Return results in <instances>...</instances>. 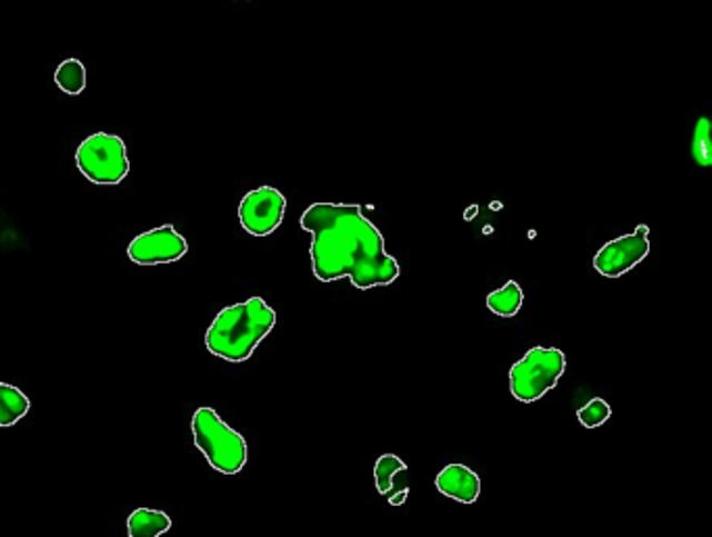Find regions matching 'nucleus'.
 <instances>
[{
  "label": "nucleus",
  "instance_id": "f257e3e1",
  "mask_svg": "<svg viewBox=\"0 0 712 537\" xmlns=\"http://www.w3.org/2000/svg\"><path fill=\"white\" fill-rule=\"evenodd\" d=\"M299 225L312 235L313 277L320 282L349 278L355 289L387 287L400 278V263L387 253L382 232L355 203H313Z\"/></svg>",
  "mask_w": 712,
  "mask_h": 537
},
{
  "label": "nucleus",
  "instance_id": "f03ea898",
  "mask_svg": "<svg viewBox=\"0 0 712 537\" xmlns=\"http://www.w3.org/2000/svg\"><path fill=\"white\" fill-rule=\"evenodd\" d=\"M277 327V312L261 299L228 306L218 314L205 332V347L227 362H244Z\"/></svg>",
  "mask_w": 712,
  "mask_h": 537
},
{
  "label": "nucleus",
  "instance_id": "7ed1b4c3",
  "mask_svg": "<svg viewBox=\"0 0 712 537\" xmlns=\"http://www.w3.org/2000/svg\"><path fill=\"white\" fill-rule=\"evenodd\" d=\"M192 439L197 450L205 456L209 467L222 475L243 470L249 448L243 435L228 427L213 408H197L191 420Z\"/></svg>",
  "mask_w": 712,
  "mask_h": 537
},
{
  "label": "nucleus",
  "instance_id": "20e7f679",
  "mask_svg": "<svg viewBox=\"0 0 712 537\" xmlns=\"http://www.w3.org/2000/svg\"><path fill=\"white\" fill-rule=\"evenodd\" d=\"M566 370V356L558 347H531L510 368V391L522 404H533L556 387Z\"/></svg>",
  "mask_w": 712,
  "mask_h": 537
},
{
  "label": "nucleus",
  "instance_id": "39448f33",
  "mask_svg": "<svg viewBox=\"0 0 712 537\" xmlns=\"http://www.w3.org/2000/svg\"><path fill=\"white\" fill-rule=\"evenodd\" d=\"M76 166L88 182L99 187H116L130 172L128 149L118 135L97 132L80 142Z\"/></svg>",
  "mask_w": 712,
  "mask_h": 537
},
{
  "label": "nucleus",
  "instance_id": "423d86ee",
  "mask_svg": "<svg viewBox=\"0 0 712 537\" xmlns=\"http://www.w3.org/2000/svg\"><path fill=\"white\" fill-rule=\"evenodd\" d=\"M287 199L274 187L247 192L239 206V220L251 237H270L284 220Z\"/></svg>",
  "mask_w": 712,
  "mask_h": 537
},
{
  "label": "nucleus",
  "instance_id": "0eeeda50",
  "mask_svg": "<svg viewBox=\"0 0 712 537\" xmlns=\"http://www.w3.org/2000/svg\"><path fill=\"white\" fill-rule=\"evenodd\" d=\"M648 235H650V228L642 225L635 228V232L623 235L614 241L602 245L593 258L595 272L606 278H619L626 275L629 270H633L650 253Z\"/></svg>",
  "mask_w": 712,
  "mask_h": 537
},
{
  "label": "nucleus",
  "instance_id": "6e6552de",
  "mask_svg": "<svg viewBox=\"0 0 712 537\" xmlns=\"http://www.w3.org/2000/svg\"><path fill=\"white\" fill-rule=\"evenodd\" d=\"M187 251H189L187 239L172 225L147 230L128 245V258L139 266L174 263L182 260Z\"/></svg>",
  "mask_w": 712,
  "mask_h": 537
},
{
  "label": "nucleus",
  "instance_id": "1a4fd4ad",
  "mask_svg": "<svg viewBox=\"0 0 712 537\" xmlns=\"http://www.w3.org/2000/svg\"><path fill=\"white\" fill-rule=\"evenodd\" d=\"M434 486L439 494L460 504H474L481 496L479 475L464 465H448L437 475Z\"/></svg>",
  "mask_w": 712,
  "mask_h": 537
},
{
  "label": "nucleus",
  "instance_id": "9d476101",
  "mask_svg": "<svg viewBox=\"0 0 712 537\" xmlns=\"http://www.w3.org/2000/svg\"><path fill=\"white\" fill-rule=\"evenodd\" d=\"M128 536L130 537H161L172 529V519L156 508H137L128 517Z\"/></svg>",
  "mask_w": 712,
  "mask_h": 537
},
{
  "label": "nucleus",
  "instance_id": "9b49d317",
  "mask_svg": "<svg viewBox=\"0 0 712 537\" xmlns=\"http://www.w3.org/2000/svg\"><path fill=\"white\" fill-rule=\"evenodd\" d=\"M30 398L9 382H0V427H13L30 412Z\"/></svg>",
  "mask_w": 712,
  "mask_h": 537
},
{
  "label": "nucleus",
  "instance_id": "f8f14e48",
  "mask_svg": "<svg viewBox=\"0 0 712 537\" xmlns=\"http://www.w3.org/2000/svg\"><path fill=\"white\" fill-rule=\"evenodd\" d=\"M524 294L521 285L517 280H508L502 289L487 295V308L489 312L500 316V318H512L521 312Z\"/></svg>",
  "mask_w": 712,
  "mask_h": 537
},
{
  "label": "nucleus",
  "instance_id": "ddd939ff",
  "mask_svg": "<svg viewBox=\"0 0 712 537\" xmlns=\"http://www.w3.org/2000/svg\"><path fill=\"white\" fill-rule=\"evenodd\" d=\"M54 84L66 95H82L87 88V68L80 59H66L54 71Z\"/></svg>",
  "mask_w": 712,
  "mask_h": 537
},
{
  "label": "nucleus",
  "instance_id": "4468645a",
  "mask_svg": "<svg viewBox=\"0 0 712 537\" xmlns=\"http://www.w3.org/2000/svg\"><path fill=\"white\" fill-rule=\"evenodd\" d=\"M408 467L395 454H384L374 465V484L381 496H389L395 489V477L405 473Z\"/></svg>",
  "mask_w": 712,
  "mask_h": 537
},
{
  "label": "nucleus",
  "instance_id": "2eb2a0df",
  "mask_svg": "<svg viewBox=\"0 0 712 537\" xmlns=\"http://www.w3.org/2000/svg\"><path fill=\"white\" fill-rule=\"evenodd\" d=\"M692 157H694L695 163L702 166V168H709L712 163L711 122H709V118H700L695 123Z\"/></svg>",
  "mask_w": 712,
  "mask_h": 537
},
{
  "label": "nucleus",
  "instance_id": "dca6fc26",
  "mask_svg": "<svg viewBox=\"0 0 712 537\" xmlns=\"http://www.w3.org/2000/svg\"><path fill=\"white\" fill-rule=\"evenodd\" d=\"M612 410H610L609 401L602 398H593L576 410V418L585 429H598L609 420Z\"/></svg>",
  "mask_w": 712,
  "mask_h": 537
},
{
  "label": "nucleus",
  "instance_id": "f3484780",
  "mask_svg": "<svg viewBox=\"0 0 712 537\" xmlns=\"http://www.w3.org/2000/svg\"><path fill=\"white\" fill-rule=\"evenodd\" d=\"M408 496H410V489H408V487H401L400 491L389 494V504H391V506H401V504H405Z\"/></svg>",
  "mask_w": 712,
  "mask_h": 537
}]
</instances>
